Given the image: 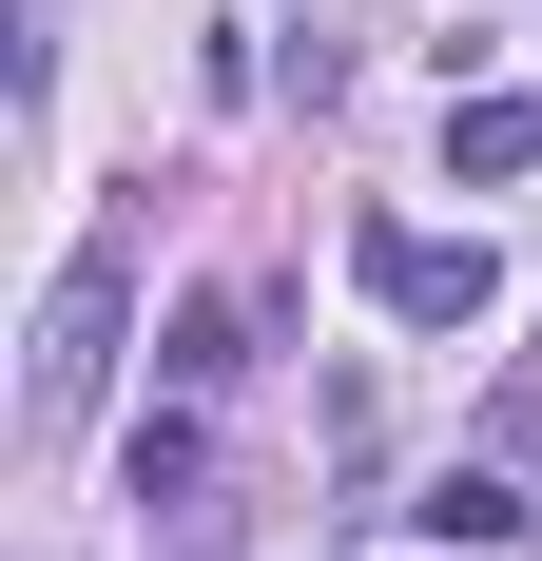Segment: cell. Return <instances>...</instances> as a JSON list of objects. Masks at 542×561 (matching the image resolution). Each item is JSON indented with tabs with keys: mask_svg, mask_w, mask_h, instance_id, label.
<instances>
[{
	"mask_svg": "<svg viewBox=\"0 0 542 561\" xmlns=\"http://www.w3.org/2000/svg\"><path fill=\"white\" fill-rule=\"evenodd\" d=\"M116 348H136V214H98L78 252H58V290H39V348H20V426H98V388H116Z\"/></svg>",
	"mask_w": 542,
	"mask_h": 561,
	"instance_id": "obj_1",
	"label": "cell"
},
{
	"mask_svg": "<svg viewBox=\"0 0 542 561\" xmlns=\"http://www.w3.org/2000/svg\"><path fill=\"white\" fill-rule=\"evenodd\" d=\"M349 272H369L387 330H485V310H504V252H485V232H427V214H369Z\"/></svg>",
	"mask_w": 542,
	"mask_h": 561,
	"instance_id": "obj_2",
	"label": "cell"
},
{
	"mask_svg": "<svg viewBox=\"0 0 542 561\" xmlns=\"http://www.w3.org/2000/svg\"><path fill=\"white\" fill-rule=\"evenodd\" d=\"M523 523H542V484H523V465H485V446L427 484V542H523Z\"/></svg>",
	"mask_w": 542,
	"mask_h": 561,
	"instance_id": "obj_3",
	"label": "cell"
},
{
	"mask_svg": "<svg viewBox=\"0 0 542 561\" xmlns=\"http://www.w3.org/2000/svg\"><path fill=\"white\" fill-rule=\"evenodd\" d=\"M445 174H465V194L542 174V98H445Z\"/></svg>",
	"mask_w": 542,
	"mask_h": 561,
	"instance_id": "obj_4",
	"label": "cell"
},
{
	"mask_svg": "<svg viewBox=\"0 0 542 561\" xmlns=\"http://www.w3.org/2000/svg\"><path fill=\"white\" fill-rule=\"evenodd\" d=\"M156 368H174V407H214L233 368H252V310H233V290H194V310L156 330Z\"/></svg>",
	"mask_w": 542,
	"mask_h": 561,
	"instance_id": "obj_5",
	"label": "cell"
},
{
	"mask_svg": "<svg viewBox=\"0 0 542 561\" xmlns=\"http://www.w3.org/2000/svg\"><path fill=\"white\" fill-rule=\"evenodd\" d=\"M485 465H523V484H542V388H504V407H485Z\"/></svg>",
	"mask_w": 542,
	"mask_h": 561,
	"instance_id": "obj_6",
	"label": "cell"
}]
</instances>
